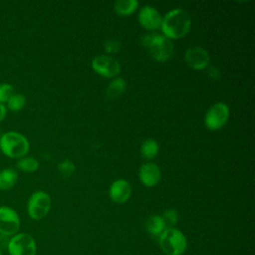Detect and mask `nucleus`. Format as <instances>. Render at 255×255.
<instances>
[{
    "label": "nucleus",
    "mask_w": 255,
    "mask_h": 255,
    "mask_svg": "<svg viewBox=\"0 0 255 255\" xmlns=\"http://www.w3.org/2000/svg\"><path fill=\"white\" fill-rule=\"evenodd\" d=\"M191 28L190 15L181 8L170 10L162 17L160 29L162 35L170 40L184 37Z\"/></svg>",
    "instance_id": "nucleus-1"
},
{
    "label": "nucleus",
    "mask_w": 255,
    "mask_h": 255,
    "mask_svg": "<svg viewBox=\"0 0 255 255\" xmlns=\"http://www.w3.org/2000/svg\"><path fill=\"white\" fill-rule=\"evenodd\" d=\"M30 148V143L25 135L18 131H6L0 136V150L11 158L25 156Z\"/></svg>",
    "instance_id": "nucleus-2"
},
{
    "label": "nucleus",
    "mask_w": 255,
    "mask_h": 255,
    "mask_svg": "<svg viewBox=\"0 0 255 255\" xmlns=\"http://www.w3.org/2000/svg\"><path fill=\"white\" fill-rule=\"evenodd\" d=\"M158 243L166 255H182L187 247L186 237L174 227L166 228L158 238Z\"/></svg>",
    "instance_id": "nucleus-3"
},
{
    "label": "nucleus",
    "mask_w": 255,
    "mask_h": 255,
    "mask_svg": "<svg viewBox=\"0 0 255 255\" xmlns=\"http://www.w3.org/2000/svg\"><path fill=\"white\" fill-rule=\"evenodd\" d=\"M51 208V197L50 195L42 190L33 192L27 202V212L31 219L41 220L50 211Z\"/></svg>",
    "instance_id": "nucleus-4"
},
{
    "label": "nucleus",
    "mask_w": 255,
    "mask_h": 255,
    "mask_svg": "<svg viewBox=\"0 0 255 255\" xmlns=\"http://www.w3.org/2000/svg\"><path fill=\"white\" fill-rule=\"evenodd\" d=\"M7 251L9 255H36V241L28 233H17L9 239Z\"/></svg>",
    "instance_id": "nucleus-5"
},
{
    "label": "nucleus",
    "mask_w": 255,
    "mask_h": 255,
    "mask_svg": "<svg viewBox=\"0 0 255 255\" xmlns=\"http://www.w3.org/2000/svg\"><path fill=\"white\" fill-rule=\"evenodd\" d=\"M229 115V107L225 103H215L207 110L204 117V125L210 130L220 129L227 123Z\"/></svg>",
    "instance_id": "nucleus-6"
},
{
    "label": "nucleus",
    "mask_w": 255,
    "mask_h": 255,
    "mask_svg": "<svg viewBox=\"0 0 255 255\" xmlns=\"http://www.w3.org/2000/svg\"><path fill=\"white\" fill-rule=\"evenodd\" d=\"M147 49L150 56L157 62H165L169 60L174 52L172 40L157 33Z\"/></svg>",
    "instance_id": "nucleus-7"
},
{
    "label": "nucleus",
    "mask_w": 255,
    "mask_h": 255,
    "mask_svg": "<svg viewBox=\"0 0 255 255\" xmlns=\"http://www.w3.org/2000/svg\"><path fill=\"white\" fill-rule=\"evenodd\" d=\"M93 70L105 78H116L121 72L120 62L109 55H99L92 60Z\"/></svg>",
    "instance_id": "nucleus-8"
},
{
    "label": "nucleus",
    "mask_w": 255,
    "mask_h": 255,
    "mask_svg": "<svg viewBox=\"0 0 255 255\" xmlns=\"http://www.w3.org/2000/svg\"><path fill=\"white\" fill-rule=\"evenodd\" d=\"M20 228V217L11 207L0 206V234L4 236H13L17 234Z\"/></svg>",
    "instance_id": "nucleus-9"
},
{
    "label": "nucleus",
    "mask_w": 255,
    "mask_h": 255,
    "mask_svg": "<svg viewBox=\"0 0 255 255\" xmlns=\"http://www.w3.org/2000/svg\"><path fill=\"white\" fill-rule=\"evenodd\" d=\"M184 60L189 68L196 71H200L207 68L210 62V56L209 53L204 48L194 46L186 50Z\"/></svg>",
    "instance_id": "nucleus-10"
},
{
    "label": "nucleus",
    "mask_w": 255,
    "mask_h": 255,
    "mask_svg": "<svg viewBox=\"0 0 255 255\" xmlns=\"http://www.w3.org/2000/svg\"><path fill=\"white\" fill-rule=\"evenodd\" d=\"M138 22L142 28L148 31H154L160 28L162 16L156 8L150 5L141 7L138 13Z\"/></svg>",
    "instance_id": "nucleus-11"
},
{
    "label": "nucleus",
    "mask_w": 255,
    "mask_h": 255,
    "mask_svg": "<svg viewBox=\"0 0 255 255\" xmlns=\"http://www.w3.org/2000/svg\"><path fill=\"white\" fill-rule=\"evenodd\" d=\"M138 177L144 186L153 187L160 181L161 171L156 163L148 161L139 167Z\"/></svg>",
    "instance_id": "nucleus-12"
},
{
    "label": "nucleus",
    "mask_w": 255,
    "mask_h": 255,
    "mask_svg": "<svg viewBox=\"0 0 255 255\" xmlns=\"http://www.w3.org/2000/svg\"><path fill=\"white\" fill-rule=\"evenodd\" d=\"M131 194V186L126 179L115 180L109 189L110 198L116 203H125L128 200Z\"/></svg>",
    "instance_id": "nucleus-13"
},
{
    "label": "nucleus",
    "mask_w": 255,
    "mask_h": 255,
    "mask_svg": "<svg viewBox=\"0 0 255 255\" xmlns=\"http://www.w3.org/2000/svg\"><path fill=\"white\" fill-rule=\"evenodd\" d=\"M166 229V225L159 215H151L145 221V230L146 232L154 239L158 240L160 235Z\"/></svg>",
    "instance_id": "nucleus-14"
},
{
    "label": "nucleus",
    "mask_w": 255,
    "mask_h": 255,
    "mask_svg": "<svg viewBox=\"0 0 255 255\" xmlns=\"http://www.w3.org/2000/svg\"><path fill=\"white\" fill-rule=\"evenodd\" d=\"M18 181V173L14 168L7 167L0 170V190L12 189Z\"/></svg>",
    "instance_id": "nucleus-15"
},
{
    "label": "nucleus",
    "mask_w": 255,
    "mask_h": 255,
    "mask_svg": "<svg viewBox=\"0 0 255 255\" xmlns=\"http://www.w3.org/2000/svg\"><path fill=\"white\" fill-rule=\"evenodd\" d=\"M139 6L136 0H117L114 3V9L120 16L131 15Z\"/></svg>",
    "instance_id": "nucleus-16"
},
{
    "label": "nucleus",
    "mask_w": 255,
    "mask_h": 255,
    "mask_svg": "<svg viewBox=\"0 0 255 255\" xmlns=\"http://www.w3.org/2000/svg\"><path fill=\"white\" fill-rule=\"evenodd\" d=\"M127 87V83L122 77L114 78L107 87V96L110 99H116L123 95Z\"/></svg>",
    "instance_id": "nucleus-17"
},
{
    "label": "nucleus",
    "mask_w": 255,
    "mask_h": 255,
    "mask_svg": "<svg viewBox=\"0 0 255 255\" xmlns=\"http://www.w3.org/2000/svg\"><path fill=\"white\" fill-rule=\"evenodd\" d=\"M159 150L158 143L155 139L153 138H147L145 139L140 146V153L142 157L145 159H152L154 158Z\"/></svg>",
    "instance_id": "nucleus-18"
},
{
    "label": "nucleus",
    "mask_w": 255,
    "mask_h": 255,
    "mask_svg": "<svg viewBox=\"0 0 255 255\" xmlns=\"http://www.w3.org/2000/svg\"><path fill=\"white\" fill-rule=\"evenodd\" d=\"M16 166L24 172H34L39 168V161L32 156H23L17 160Z\"/></svg>",
    "instance_id": "nucleus-19"
},
{
    "label": "nucleus",
    "mask_w": 255,
    "mask_h": 255,
    "mask_svg": "<svg viewBox=\"0 0 255 255\" xmlns=\"http://www.w3.org/2000/svg\"><path fill=\"white\" fill-rule=\"evenodd\" d=\"M27 99L23 94L15 93L7 102V108L12 112H20L24 109Z\"/></svg>",
    "instance_id": "nucleus-20"
},
{
    "label": "nucleus",
    "mask_w": 255,
    "mask_h": 255,
    "mask_svg": "<svg viewBox=\"0 0 255 255\" xmlns=\"http://www.w3.org/2000/svg\"><path fill=\"white\" fill-rule=\"evenodd\" d=\"M166 228H172L178 221V213L175 209H167L161 215Z\"/></svg>",
    "instance_id": "nucleus-21"
},
{
    "label": "nucleus",
    "mask_w": 255,
    "mask_h": 255,
    "mask_svg": "<svg viewBox=\"0 0 255 255\" xmlns=\"http://www.w3.org/2000/svg\"><path fill=\"white\" fill-rule=\"evenodd\" d=\"M15 94L14 88L11 84L2 83L0 84V103H7L8 100Z\"/></svg>",
    "instance_id": "nucleus-22"
},
{
    "label": "nucleus",
    "mask_w": 255,
    "mask_h": 255,
    "mask_svg": "<svg viewBox=\"0 0 255 255\" xmlns=\"http://www.w3.org/2000/svg\"><path fill=\"white\" fill-rule=\"evenodd\" d=\"M58 170L64 176H71L75 171V164L72 161L65 159L58 164Z\"/></svg>",
    "instance_id": "nucleus-23"
},
{
    "label": "nucleus",
    "mask_w": 255,
    "mask_h": 255,
    "mask_svg": "<svg viewBox=\"0 0 255 255\" xmlns=\"http://www.w3.org/2000/svg\"><path fill=\"white\" fill-rule=\"evenodd\" d=\"M104 48L108 54H115V53H118L119 51H121L122 44L120 41H118L116 39L107 40L104 43Z\"/></svg>",
    "instance_id": "nucleus-24"
},
{
    "label": "nucleus",
    "mask_w": 255,
    "mask_h": 255,
    "mask_svg": "<svg viewBox=\"0 0 255 255\" xmlns=\"http://www.w3.org/2000/svg\"><path fill=\"white\" fill-rule=\"evenodd\" d=\"M7 115V108L5 107L4 104L0 103V123L6 118Z\"/></svg>",
    "instance_id": "nucleus-25"
},
{
    "label": "nucleus",
    "mask_w": 255,
    "mask_h": 255,
    "mask_svg": "<svg viewBox=\"0 0 255 255\" xmlns=\"http://www.w3.org/2000/svg\"><path fill=\"white\" fill-rule=\"evenodd\" d=\"M0 255H2V252H1V250H0Z\"/></svg>",
    "instance_id": "nucleus-26"
}]
</instances>
